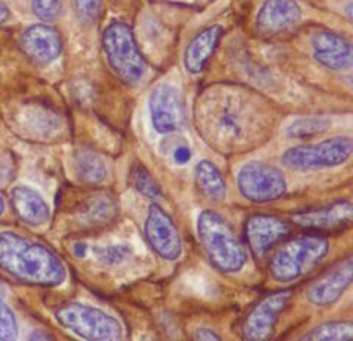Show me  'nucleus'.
Instances as JSON below:
<instances>
[{"mask_svg": "<svg viewBox=\"0 0 353 341\" xmlns=\"http://www.w3.org/2000/svg\"><path fill=\"white\" fill-rule=\"evenodd\" d=\"M102 48L109 67L124 83L137 84L145 79L148 63L127 24L112 23L108 25L102 36Z\"/></svg>", "mask_w": 353, "mask_h": 341, "instance_id": "5", "label": "nucleus"}, {"mask_svg": "<svg viewBox=\"0 0 353 341\" xmlns=\"http://www.w3.org/2000/svg\"><path fill=\"white\" fill-rule=\"evenodd\" d=\"M328 249V240L321 234L287 237L270 260L271 278L275 282L289 284L305 277L327 258Z\"/></svg>", "mask_w": 353, "mask_h": 341, "instance_id": "4", "label": "nucleus"}, {"mask_svg": "<svg viewBox=\"0 0 353 341\" xmlns=\"http://www.w3.org/2000/svg\"><path fill=\"white\" fill-rule=\"evenodd\" d=\"M10 205H12L14 212L21 221L31 227H41L50 218L49 205L30 187H14L10 190Z\"/></svg>", "mask_w": 353, "mask_h": 341, "instance_id": "18", "label": "nucleus"}, {"mask_svg": "<svg viewBox=\"0 0 353 341\" xmlns=\"http://www.w3.org/2000/svg\"><path fill=\"white\" fill-rule=\"evenodd\" d=\"M352 152L353 140L350 137H333L315 145H302L289 149L281 156V163L285 168L297 172L319 171L347 162Z\"/></svg>", "mask_w": 353, "mask_h": 341, "instance_id": "7", "label": "nucleus"}, {"mask_svg": "<svg viewBox=\"0 0 353 341\" xmlns=\"http://www.w3.org/2000/svg\"><path fill=\"white\" fill-rule=\"evenodd\" d=\"M54 318L68 331L84 340L117 341L123 337V327L112 315L83 303H66L54 312Z\"/></svg>", "mask_w": 353, "mask_h": 341, "instance_id": "6", "label": "nucleus"}, {"mask_svg": "<svg viewBox=\"0 0 353 341\" xmlns=\"http://www.w3.org/2000/svg\"><path fill=\"white\" fill-rule=\"evenodd\" d=\"M301 6L296 0H265L256 17V28L263 36H277L299 23Z\"/></svg>", "mask_w": 353, "mask_h": 341, "instance_id": "16", "label": "nucleus"}, {"mask_svg": "<svg viewBox=\"0 0 353 341\" xmlns=\"http://www.w3.org/2000/svg\"><path fill=\"white\" fill-rule=\"evenodd\" d=\"M223 34V27L211 25L192 39L184 52V67L187 72L196 75L203 71L205 65L215 53Z\"/></svg>", "mask_w": 353, "mask_h": 341, "instance_id": "19", "label": "nucleus"}, {"mask_svg": "<svg viewBox=\"0 0 353 341\" xmlns=\"http://www.w3.org/2000/svg\"><path fill=\"white\" fill-rule=\"evenodd\" d=\"M293 299L292 290L270 293L252 307L241 324V335L249 341H265L274 335L283 312Z\"/></svg>", "mask_w": 353, "mask_h": 341, "instance_id": "9", "label": "nucleus"}, {"mask_svg": "<svg viewBox=\"0 0 353 341\" xmlns=\"http://www.w3.org/2000/svg\"><path fill=\"white\" fill-rule=\"evenodd\" d=\"M194 180L197 189L206 199L219 202L223 200L227 193V185L223 174L216 168V165L208 159H202L196 163Z\"/></svg>", "mask_w": 353, "mask_h": 341, "instance_id": "21", "label": "nucleus"}, {"mask_svg": "<svg viewBox=\"0 0 353 341\" xmlns=\"http://www.w3.org/2000/svg\"><path fill=\"white\" fill-rule=\"evenodd\" d=\"M314 58L323 67L343 71L352 67V45L336 32L321 31L312 39Z\"/></svg>", "mask_w": 353, "mask_h": 341, "instance_id": "17", "label": "nucleus"}, {"mask_svg": "<svg viewBox=\"0 0 353 341\" xmlns=\"http://www.w3.org/2000/svg\"><path fill=\"white\" fill-rule=\"evenodd\" d=\"M18 335V322L14 312L10 307L3 302L0 296V340L9 341L15 340Z\"/></svg>", "mask_w": 353, "mask_h": 341, "instance_id": "26", "label": "nucleus"}, {"mask_svg": "<svg viewBox=\"0 0 353 341\" xmlns=\"http://www.w3.org/2000/svg\"><path fill=\"white\" fill-rule=\"evenodd\" d=\"M5 212V199L2 196H0V215Z\"/></svg>", "mask_w": 353, "mask_h": 341, "instance_id": "34", "label": "nucleus"}, {"mask_svg": "<svg viewBox=\"0 0 353 341\" xmlns=\"http://www.w3.org/2000/svg\"><path fill=\"white\" fill-rule=\"evenodd\" d=\"M292 234L290 224L270 214H255L246 219L245 238L253 255L262 258Z\"/></svg>", "mask_w": 353, "mask_h": 341, "instance_id": "13", "label": "nucleus"}, {"mask_svg": "<svg viewBox=\"0 0 353 341\" xmlns=\"http://www.w3.org/2000/svg\"><path fill=\"white\" fill-rule=\"evenodd\" d=\"M85 251H87V245L83 243V241H79V243L74 245V253H75V256L83 258V256H85Z\"/></svg>", "mask_w": 353, "mask_h": 341, "instance_id": "33", "label": "nucleus"}, {"mask_svg": "<svg viewBox=\"0 0 353 341\" xmlns=\"http://www.w3.org/2000/svg\"><path fill=\"white\" fill-rule=\"evenodd\" d=\"M32 12L44 23H52L62 12V0H32Z\"/></svg>", "mask_w": 353, "mask_h": 341, "instance_id": "27", "label": "nucleus"}, {"mask_svg": "<svg viewBox=\"0 0 353 341\" xmlns=\"http://www.w3.org/2000/svg\"><path fill=\"white\" fill-rule=\"evenodd\" d=\"M353 280V260L350 256L327 269L309 285L307 300L315 306H330L336 303L350 287Z\"/></svg>", "mask_w": 353, "mask_h": 341, "instance_id": "14", "label": "nucleus"}, {"mask_svg": "<svg viewBox=\"0 0 353 341\" xmlns=\"http://www.w3.org/2000/svg\"><path fill=\"white\" fill-rule=\"evenodd\" d=\"M2 293H3V285L0 284V296H2Z\"/></svg>", "mask_w": 353, "mask_h": 341, "instance_id": "35", "label": "nucleus"}, {"mask_svg": "<svg viewBox=\"0 0 353 341\" xmlns=\"http://www.w3.org/2000/svg\"><path fill=\"white\" fill-rule=\"evenodd\" d=\"M74 171L83 183L97 185L108 177V167L94 152L81 150L74 158Z\"/></svg>", "mask_w": 353, "mask_h": 341, "instance_id": "22", "label": "nucleus"}, {"mask_svg": "<svg viewBox=\"0 0 353 341\" xmlns=\"http://www.w3.org/2000/svg\"><path fill=\"white\" fill-rule=\"evenodd\" d=\"M149 109L152 125L159 134L176 133L184 125L183 97L171 84L163 83L154 87L149 97Z\"/></svg>", "mask_w": 353, "mask_h": 341, "instance_id": "11", "label": "nucleus"}, {"mask_svg": "<svg viewBox=\"0 0 353 341\" xmlns=\"http://www.w3.org/2000/svg\"><path fill=\"white\" fill-rule=\"evenodd\" d=\"M9 17H10L9 8L2 2V0H0V25L5 24L6 21L9 19Z\"/></svg>", "mask_w": 353, "mask_h": 341, "instance_id": "32", "label": "nucleus"}, {"mask_svg": "<svg viewBox=\"0 0 353 341\" xmlns=\"http://www.w3.org/2000/svg\"><path fill=\"white\" fill-rule=\"evenodd\" d=\"M290 221L307 233L337 234L346 231L353 223V206L349 200H339L331 205L307 209L292 215Z\"/></svg>", "mask_w": 353, "mask_h": 341, "instance_id": "10", "label": "nucleus"}, {"mask_svg": "<svg viewBox=\"0 0 353 341\" xmlns=\"http://www.w3.org/2000/svg\"><path fill=\"white\" fill-rule=\"evenodd\" d=\"M21 50L37 65H49L62 53V39L50 25L36 24L22 32L19 40Z\"/></svg>", "mask_w": 353, "mask_h": 341, "instance_id": "15", "label": "nucleus"}, {"mask_svg": "<svg viewBox=\"0 0 353 341\" xmlns=\"http://www.w3.org/2000/svg\"><path fill=\"white\" fill-rule=\"evenodd\" d=\"M193 338L194 340H208V341H212V340L218 341V340H221L219 335L216 333H214L212 329H209V328H199L197 331H194Z\"/></svg>", "mask_w": 353, "mask_h": 341, "instance_id": "31", "label": "nucleus"}, {"mask_svg": "<svg viewBox=\"0 0 353 341\" xmlns=\"http://www.w3.org/2000/svg\"><path fill=\"white\" fill-rule=\"evenodd\" d=\"M197 237L208 260L219 272L236 273L245 268L248 250L223 215L211 209L201 212Z\"/></svg>", "mask_w": 353, "mask_h": 341, "instance_id": "3", "label": "nucleus"}, {"mask_svg": "<svg viewBox=\"0 0 353 341\" xmlns=\"http://www.w3.org/2000/svg\"><path fill=\"white\" fill-rule=\"evenodd\" d=\"M130 181H131V185L136 189V192L140 193L141 196H145L152 200L161 199L162 193H161L159 185L152 177V174L146 169L145 165L136 163L134 167L131 168Z\"/></svg>", "mask_w": 353, "mask_h": 341, "instance_id": "25", "label": "nucleus"}, {"mask_svg": "<svg viewBox=\"0 0 353 341\" xmlns=\"http://www.w3.org/2000/svg\"><path fill=\"white\" fill-rule=\"evenodd\" d=\"M74 5L83 23H93L101 14L102 0H74Z\"/></svg>", "mask_w": 353, "mask_h": 341, "instance_id": "28", "label": "nucleus"}, {"mask_svg": "<svg viewBox=\"0 0 353 341\" xmlns=\"http://www.w3.org/2000/svg\"><path fill=\"white\" fill-rule=\"evenodd\" d=\"M0 269L39 287H57L66 278L62 260L50 249L10 231L0 233Z\"/></svg>", "mask_w": 353, "mask_h": 341, "instance_id": "2", "label": "nucleus"}, {"mask_svg": "<svg viewBox=\"0 0 353 341\" xmlns=\"http://www.w3.org/2000/svg\"><path fill=\"white\" fill-rule=\"evenodd\" d=\"M353 337V325L350 321H331L315 327L303 340L314 341H347Z\"/></svg>", "mask_w": 353, "mask_h": 341, "instance_id": "23", "label": "nucleus"}, {"mask_svg": "<svg viewBox=\"0 0 353 341\" xmlns=\"http://www.w3.org/2000/svg\"><path fill=\"white\" fill-rule=\"evenodd\" d=\"M237 185L245 199L255 203L279 200L287 193L284 174L270 163L252 161L237 174Z\"/></svg>", "mask_w": 353, "mask_h": 341, "instance_id": "8", "label": "nucleus"}, {"mask_svg": "<svg viewBox=\"0 0 353 341\" xmlns=\"http://www.w3.org/2000/svg\"><path fill=\"white\" fill-rule=\"evenodd\" d=\"M130 256V249L125 245H114L99 250V258L108 265H118Z\"/></svg>", "mask_w": 353, "mask_h": 341, "instance_id": "29", "label": "nucleus"}, {"mask_svg": "<svg viewBox=\"0 0 353 341\" xmlns=\"http://www.w3.org/2000/svg\"><path fill=\"white\" fill-rule=\"evenodd\" d=\"M118 215V203L108 193H93L83 199L79 206L80 221L88 227H101L112 223Z\"/></svg>", "mask_w": 353, "mask_h": 341, "instance_id": "20", "label": "nucleus"}, {"mask_svg": "<svg viewBox=\"0 0 353 341\" xmlns=\"http://www.w3.org/2000/svg\"><path fill=\"white\" fill-rule=\"evenodd\" d=\"M331 123L327 118H301L296 119L285 128V134L289 138H306L314 137L330 128Z\"/></svg>", "mask_w": 353, "mask_h": 341, "instance_id": "24", "label": "nucleus"}, {"mask_svg": "<svg viewBox=\"0 0 353 341\" xmlns=\"http://www.w3.org/2000/svg\"><path fill=\"white\" fill-rule=\"evenodd\" d=\"M192 159V152L187 146H180L174 150V161L179 165H185Z\"/></svg>", "mask_w": 353, "mask_h": 341, "instance_id": "30", "label": "nucleus"}, {"mask_svg": "<svg viewBox=\"0 0 353 341\" xmlns=\"http://www.w3.org/2000/svg\"><path fill=\"white\" fill-rule=\"evenodd\" d=\"M196 125L199 134L219 153L253 150L272 134L258 109L233 94L205 99L196 112Z\"/></svg>", "mask_w": 353, "mask_h": 341, "instance_id": "1", "label": "nucleus"}, {"mask_svg": "<svg viewBox=\"0 0 353 341\" xmlns=\"http://www.w3.org/2000/svg\"><path fill=\"white\" fill-rule=\"evenodd\" d=\"M145 234L152 250L163 260H176L181 256L183 243L179 228L172 218L157 203L149 206Z\"/></svg>", "mask_w": 353, "mask_h": 341, "instance_id": "12", "label": "nucleus"}]
</instances>
